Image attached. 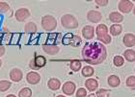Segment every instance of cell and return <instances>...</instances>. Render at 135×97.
Segmentation results:
<instances>
[{
	"mask_svg": "<svg viewBox=\"0 0 135 97\" xmlns=\"http://www.w3.org/2000/svg\"><path fill=\"white\" fill-rule=\"evenodd\" d=\"M110 34L112 35V36H119V35H121L122 32H123V27H122V25L120 24H113L111 27H110V30H109Z\"/></svg>",
	"mask_w": 135,
	"mask_h": 97,
	"instance_id": "18",
	"label": "cell"
},
{
	"mask_svg": "<svg viewBox=\"0 0 135 97\" xmlns=\"http://www.w3.org/2000/svg\"><path fill=\"white\" fill-rule=\"evenodd\" d=\"M15 17H16V19H17V21L23 22V21H25L27 18L30 17V12H29V10L27 8H20L16 11Z\"/></svg>",
	"mask_w": 135,
	"mask_h": 97,
	"instance_id": "5",
	"label": "cell"
},
{
	"mask_svg": "<svg viewBox=\"0 0 135 97\" xmlns=\"http://www.w3.org/2000/svg\"><path fill=\"white\" fill-rule=\"evenodd\" d=\"M81 39H80V37L78 36H73V39H71V42H70V44L73 46V47H78L79 45L81 44Z\"/></svg>",
	"mask_w": 135,
	"mask_h": 97,
	"instance_id": "28",
	"label": "cell"
},
{
	"mask_svg": "<svg viewBox=\"0 0 135 97\" xmlns=\"http://www.w3.org/2000/svg\"><path fill=\"white\" fill-rule=\"evenodd\" d=\"M96 34L98 39L103 36H106V35H108V28L105 24H99L96 29Z\"/></svg>",
	"mask_w": 135,
	"mask_h": 97,
	"instance_id": "16",
	"label": "cell"
},
{
	"mask_svg": "<svg viewBox=\"0 0 135 97\" xmlns=\"http://www.w3.org/2000/svg\"><path fill=\"white\" fill-rule=\"evenodd\" d=\"M5 51H6L5 46L2 44H0V57H2V56L5 54Z\"/></svg>",
	"mask_w": 135,
	"mask_h": 97,
	"instance_id": "36",
	"label": "cell"
},
{
	"mask_svg": "<svg viewBox=\"0 0 135 97\" xmlns=\"http://www.w3.org/2000/svg\"><path fill=\"white\" fill-rule=\"evenodd\" d=\"M108 85H109L111 88H117L118 86H120V84H121V80H120V78L118 76H116V75H110L109 77H108Z\"/></svg>",
	"mask_w": 135,
	"mask_h": 97,
	"instance_id": "17",
	"label": "cell"
},
{
	"mask_svg": "<svg viewBox=\"0 0 135 97\" xmlns=\"http://www.w3.org/2000/svg\"><path fill=\"white\" fill-rule=\"evenodd\" d=\"M75 95L76 97H86L87 96V90L85 89H83V88H80L75 92Z\"/></svg>",
	"mask_w": 135,
	"mask_h": 97,
	"instance_id": "32",
	"label": "cell"
},
{
	"mask_svg": "<svg viewBox=\"0 0 135 97\" xmlns=\"http://www.w3.org/2000/svg\"><path fill=\"white\" fill-rule=\"evenodd\" d=\"M110 91L106 89H100L97 91V97H109Z\"/></svg>",
	"mask_w": 135,
	"mask_h": 97,
	"instance_id": "29",
	"label": "cell"
},
{
	"mask_svg": "<svg viewBox=\"0 0 135 97\" xmlns=\"http://www.w3.org/2000/svg\"><path fill=\"white\" fill-rule=\"evenodd\" d=\"M2 67V61H1V60H0V67Z\"/></svg>",
	"mask_w": 135,
	"mask_h": 97,
	"instance_id": "39",
	"label": "cell"
},
{
	"mask_svg": "<svg viewBox=\"0 0 135 97\" xmlns=\"http://www.w3.org/2000/svg\"><path fill=\"white\" fill-rule=\"evenodd\" d=\"M106 47L100 42L86 43L82 49V57L87 64L96 65L103 63L106 59Z\"/></svg>",
	"mask_w": 135,
	"mask_h": 97,
	"instance_id": "1",
	"label": "cell"
},
{
	"mask_svg": "<svg viewBox=\"0 0 135 97\" xmlns=\"http://www.w3.org/2000/svg\"><path fill=\"white\" fill-rule=\"evenodd\" d=\"M96 4L101 6V7H104V6L108 5V1L107 0H96Z\"/></svg>",
	"mask_w": 135,
	"mask_h": 97,
	"instance_id": "35",
	"label": "cell"
},
{
	"mask_svg": "<svg viewBox=\"0 0 135 97\" xmlns=\"http://www.w3.org/2000/svg\"><path fill=\"white\" fill-rule=\"evenodd\" d=\"M102 18L101 13L99 11H95V10H91L87 13V19L91 21L92 23H98L99 22Z\"/></svg>",
	"mask_w": 135,
	"mask_h": 97,
	"instance_id": "6",
	"label": "cell"
},
{
	"mask_svg": "<svg viewBox=\"0 0 135 97\" xmlns=\"http://www.w3.org/2000/svg\"><path fill=\"white\" fill-rule=\"evenodd\" d=\"M34 62H35V64L39 68H42L44 67L46 64V59L42 55H37L35 58H34Z\"/></svg>",
	"mask_w": 135,
	"mask_h": 97,
	"instance_id": "19",
	"label": "cell"
},
{
	"mask_svg": "<svg viewBox=\"0 0 135 97\" xmlns=\"http://www.w3.org/2000/svg\"><path fill=\"white\" fill-rule=\"evenodd\" d=\"M109 19L111 22L115 23V24H119L124 20V16L119 12H112L109 14Z\"/></svg>",
	"mask_w": 135,
	"mask_h": 97,
	"instance_id": "13",
	"label": "cell"
},
{
	"mask_svg": "<svg viewBox=\"0 0 135 97\" xmlns=\"http://www.w3.org/2000/svg\"><path fill=\"white\" fill-rule=\"evenodd\" d=\"M61 23L62 26L66 29H75L78 27V21L76 17L73 14H64L61 17Z\"/></svg>",
	"mask_w": 135,
	"mask_h": 97,
	"instance_id": "3",
	"label": "cell"
},
{
	"mask_svg": "<svg viewBox=\"0 0 135 97\" xmlns=\"http://www.w3.org/2000/svg\"><path fill=\"white\" fill-rule=\"evenodd\" d=\"M75 84L73 83V82H70V81H69V82H66L64 85H63L62 86V90L63 92L65 93L66 95H73L74 92H75Z\"/></svg>",
	"mask_w": 135,
	"mask_h": 97,
	"instance_id": "7",
	"label": "cell"
},
{
	"mask_svg": "<svg viewBox=\"0 0 135 97\" xmlns=\"http://www.w3.org/2000/svg\"><path fill=\"white\" fill-rule=\"evenodd\" d=\"M123 42L127 47H132L135 44V36L131 33L126 34L123 38Z\"/></svg>",
	"mask_w": 135,
	"mask_h": 97,
	"instance_id": "12",
	"label": "cell"
},
{
	"mask_svg": "<svg viewBox=\"0 0 135 97\" xmlns=\"http://www.w3.org/2000/svg\"><path fill=\"white\" fill-rule=\"evenodd\" d=\"M99 40H100L102 42V44H109L111 40H112V38L110 35H106V36H103L101 38H99Z\"/></svg>",
	"mask_w": 135,
	"mask_h": 97,
	"instance_id": "30",
	"label": "cell"
},
{
	"mask_svg": "<svg viewBox=\"0 0 135 97\" xmlns=\"http://www.w3.org/2000/svg\"><path fill=\"white\" fill-rule=\"evenodd\" d=\"M133 6L134 4L129 0H121L118 4V8L119 11L123 14H128L133 9Z\"/></svg>",
	"mask_w": 135,
	"mask_h": 97,
	"instance_id": "4",
	"label": "cell"
},
{
	"mask_svg": "<svg viewBox=\"0 0 135 97\" xmlns=\"http://www.w3.org/2000/svg\"><path fill=\"white\" fill-rule=\"evenodd\" d=\"M26 80L31 85H37L41 80V76H40L39 73L35 72V71H31L26 75Z\"/></svg>",
	"mask_w": 135,
	"mask_h": 97,
	"instance_id": "11",
	"label": "cell"
},
{
	"mask_svg": "<svg viewBox=\"0 0 135 97\" xmlns=\"http://www.w3.org/2000/svg\"><path fill=\"white\" fill-rule=\"evenodd\" d=\"M88 97H97L96 95L94 94V93H92V94H90V95H88Z\"/></svg>",
	"mask_w": 135,
	"mask_h": 97,
	"instance_id": "38",
	"label": "cell"
},
{
	"mask_svg": "<svg viewBox=\"0 0 135 97\" xmlns=\"http://www.w3.org/2000/svg\"><path fill=\"white\" fill-rule=\"evenodd\" d=\"M24 31L27 32V33H31V34L37 33L38 27H37V25L34 22H28L26 23L25 26H24Z\"/></svg>",
	"mask_w": 135,
	"mask_h": 97,
	"instance_id": "21",
	"label": "cell"
},
{
	"mask_svg": "<svg viewBox=\"0 0 135 97\" xmlns=\"http://www.w3.org/2000/svg\"><path fill=\"white\" fill-rule=\"evenodd\" d=\"M10 11V6L7 2L0 1V14H6Z\"/></svg>",
	"mask_w": 135,
	"mask_h": 97,
	"instance_id": "27",
	"label": "cell"
},
{
	"mask_svg": "<svg viewBox=\"0 0 135 97\" xmlns=\"http://www.w3.org/2000/svg\"><path fill=\"white\" fill-rule=\"evenodd\" d=\"M73 34H67L64 38H63V43L64 44H70V42H71V39H73Z\"/></svg>",
	"mask_w": 135,
	"mask_h": 97,
	"instance_id": "33",
	"label": "cell"
},
{
	"mask_svg": "<svg viewBox=\"0 0 135 97\" xmlns=\"http://www.w3.org/2000/svg\"><path fill=\"white\" fill-rule=\"evenodd\" d=\"M113 63H114L116 67H122L124 64V59L122 56H115L114 59H113Z\"/></svg>",
	"mask_w": 135,
	"mask_h": 97,
	"instance_id": "26",
	"label": "cell"
},
{
	"mask_svg": "<svg viewBox=\"0 0 135 97\" xmlns=\"http://www.w3.org/2000/svg\"><path fill=\"white\" fill-rule=\"evenodd\" d=\"M32 90L29 88H23L18 92V97H31Z\"/></svg>",
	"mask_w": 135,
	"mask_h": 97,
	"instance_id": "25",
	"label": "cell"
},
{
	"mask_svg": "<svg viewBox=\"0 0 135 97\" xmlns=\"http://www.w3.org/2000/svg\"><path fill=\"white\" fill-rule=\"evenodd\" d=\"M42 49H44V51H45L46 54H48V55H56L57 53L59 52V46L57 44H45L44 46H42Z\"/></svg>",
	"mask_w": 135,
	"mask_h": 97,
	"instance_id": "10",
	"label": "cell"
},
{
	"mask_svg": "<svg viewBox=\"0 0 135 97\" xmlns=\"http://www.w3.org/2000/svg\"><path fill=\"white\" fill-rule=\"evenodd\" d=\"M10 78L13 82H20L23 78V73L20 68H14L10 71Z\"/></svg>",
	"mask_w": 135,
	"mask_h": 97,
	"instance_id": "9",
	"label": "cell"
},
{
	"mask_svg": "<svg viewBox=\"0 0 135 97\" xmlns=\"http://www.w3.org/2000/svg\"><path fill=\"white\" fill-rule=\"evenodd\" d=\"M94 72H95L94 68L92 67H89V65L84 67L83 69H82V75L85 76V77H91V76H93Z\"/></svg>",
	"mask_w": 135,
	"mask_h": 97,
	"instance_id": "24",
	"label": "cell"
},
{
	"mask_svg": "<svg viewBox=\"0 0 135 97\" xmlns=\"http://www.w3.org/2000/svg\"><path fill=\"white\" fill-rule=\"evenodd\" d=\"M57 97H65V96H64V95H58Z\"/></svg>",
	"mask_w": 135,
	"mask_h": 97,
	"instance_id": "40",
	"label": "cell"
},
{
	"mask_svg": "<svg viewBox=\"0 0 135 97\" xmlns=\"http://www.w3.org/2000/svg\"><path fill=\"white\" fill-rule=\"evenodd\" d=\"M6 97H17L16 95H14V94H9V95H7Z\"/></svg>",
	"mask_w": 135,
	"mask_h": 97,
	"instance_id": "37",
	"label": "cell"
},
{
	"mask_svg": "<svg viewBox=\"0 0 135 97\" xmlns=\"http://www.w3.org/2000/svg\"><path fill=\"white\" fill-rule=\"evenodd\" d=\"M82 64H81V62L78 61V60H73V61L70 62V69L73 70V71H79L80 68H81Z\"/></svg>",
	"mask_w": 135,
	"mask_h": 97,
	"instance_id": "22",
	"label": "cell"
},
{
	"mask_svg": "<svg viewBox=\"0 0 135 97\" xmlns=\"http://www.w3.org/2000/svg\"><path fill=\"white\" fill-rule=\"evenodd\" d=\"M42 29L46 32H51V31H54L57 27V19L53 16H50V14H46V16H44L42 17Z\"/></svg>",
	"mask_w": 135,
	"mask_h": 97,
	"instance_id": "2",
	"label": "cell"
},
{
	"mask_svg": "<svg viewBox=\"0 0 135 97\" xmlns=\"http://www.w3.org/2000/svg\"><path fill=\"white\" fill-rule=\"evenodd\" d=\"M127 86L128 88H131V89H134L135 88V77L134 76H129V77L127 79Z\"/></svg>",
	"mask_w": 135,
	"mask_h": 97,
	"instance_id": "31",
	"label": "cell"
},
{
	"mask_svg": "<svg viewBox=\"0 0 135 97\" xmlns=\"http://www.w3.org/2000/svg\"><path fill=\"white\" fill-rule=\"evenodd\" d=\"M82 36L86 39H92L95 37V28L91 25H86L82 29Z\"/></svg>",
	"mask_w": 135,
	"mask_h": 97,
	"instance_id": "8",
	"label": "cell"
},
{
	"mask_svg": "<svg viewBox=\"0 0 135 97\" xmlns=\"http://www.w3.org/2000/svg\"><path fill=\"white\" fill-rule=\"evenodd\" d=\"M11 82L8 80H1L0 81V91L4 92L7 91L11 88Z\"/></svg>",
	"mask_w": 135,
	"mask_h": 97,
	"instance_id": "23",
	"label": "cell"
},
{
	"mask_svg": "<svg viewBox=\"0 0 135 97\" xmlns=\"http://www.w3.org/2000/svg\"><path fill=\"white\" fill-rule=\"evenodd\" d=\"M29 67L31 68V69L33 70H39L40 68L36 65V64H35V62H34V59H32L31 61H30V63H29Z\"/></svg>",
	"mask_w": 135,
	"mask_h": 97,
	"instance_id": "34",
	"label": "cell"
},
{
	"mask_svg": "<svg viewBox=\"0 0 135 97\" xmlns=\"http://www.w3.org/2000/svg\"><path fill=\"white\" fill-rule=\"evenodd\" d=\"M85 86L88 89V90L90 91H95L98 88H99V82L96 80V79H93V78H89L86 82H85Z\"/></svg>",
	"mask_w": 135,
	"mask_h": 97,
	"instance_id": "14",
	"label": "cell"
},
{
	"mask_svg": "<svg viewBox=\"0 0 135 97\" xmlns=\"http://www.w3.org/2000/svg\"><path fill=\"white\" fill-rule=\"evenodd\" d=\"M124 57L127 62H134L135 51L133 49H127L124 52Z\"/></svg>",
	"mask_w": 135,
	"mask_h": 97,
	"instance_id": "20",
	"label": "cell"
},
{
	"mask_svg": "<svg viewBox=\"0 0 135 97\" xmlns=\"http://www.w3.org/2000/svg\"><path fill=\"white\" fill-rule=\"evenodd\" d=\"M47 86L51 90H58L61 86V82L57 78H51L47 82Z\"/></svg>",
	"mask_w": 135,
	"mask_h": 97,
	"instance_id": "15",
	"label": "cell"
}]
</instances>
